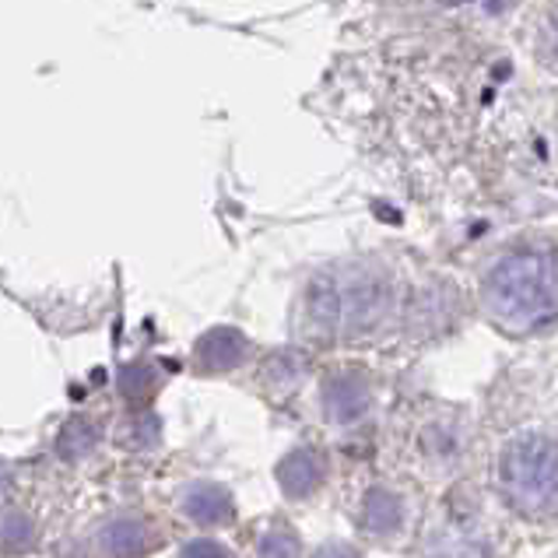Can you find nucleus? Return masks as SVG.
I'll return each mask as SVG.
<instances>
[{
  "instance_id": "1",
  "label": "nucleus",
  "mask_w": 558,
  "mask_h": 558,
  "mask_svg": "<svg viewBox=\"0 0 558 558\" xmlns=\"http://www.w3.org/2000/svg\"><path fill=\"white\" fill-rule=\"evenodd\" d=\"M485 302L496 324L527 333L558 316V264L537 250L502 257L485 281Z\"/></svg>"
},
{
  "instance_id": "2",
  "label": "nucleus",
  "mask_w": 558,
  "mask_h": 558,
  "mask_svg": "<svg viewBox=\"0 0 558 558\" xmlns=\"http://www.w3.org/2000/svg\"><path fill=\"white\" fill-rule=\"evenodd\" d=\"M499 477L506 499L523 517H558V442L545 436H520L502 450Z\"/></svg>"
},
{
  "instance_id": "3",
  "label": "nucleus",
  "mask_w": 558,
  "mask_h": 558,
  "mask_svg": "<svg viewBox=\"0 0 558 558\" xmlns=\"http://www.w3.org/2000/svg\"><path fill=\"white\" fill-rule=\"evenodd\" d=\"M376 292L379 289L365 270L344 267L338 275L316 281L310 299H313V310L320 320H327L333 327H348V324H359L369 316V310L376 306Z\"/></svg>"
},
{
  "instance_id": "4",
  "label": "nucleus",
  "mask_w": 558,
  "mask_h": 558,
  "mask_svg": "<svg viewBox=\"0 0 558 558\" xmlns=\"http://www.w3.org/2000/svg\"><path fill=\"white\" fill-rule=\"evenodd\" d=\"M324 474H327V464H324V457L316 450H299L278 468L281 488L289 492V496H295V499L310 496V492L324 482Z\"/></svg>"
},
{
  "instance_id": "5",
  "label": "nucleus",
  "mask_w": 558,
  "mask_h": 558,
  "mask_svg": "<svg viewBox=\"0 0 558 558\" xmlns=\"http://www.w3.org/2000/svg\"><path fill=\"white\" fill-rule=\"evenodd\" d=\"M186 517L197 520V523H207V527H215V523H229L232 520V499L221 492L218 485H201L186 496Z\"/></svg>"
},
{
  "instance_id": "6",
  "label": "nucleus",
  "mask_w": 558,
  "mask_h": 558,
  "mask_svg": "<svg viewBox=\"0 0 558 558\" xmlns=\"http://www.w3.org/2000/svg\"><path fill=\"white\" fill-rule=\"evenodd\" d=\"M246 341L239 338L235 330H211L197 348V359L207 365V369H232V365L243 359Z\"/></svg>"
},
{
  "instance_id": "7",
  "label": "nucleus",
  "mask_w": 558,
  "mask_h": 558,
  "mask_svg": "<svg viewBox=\"0 0 558 558\" xmlns=\"http://www.w3.org/2000/svg\"><path fill=\"white\" fill-rule=\"evenodd\" d=\"M32 545H36V527H32V520L22 513V509H4V513H0V548L11 555H22Z\"/></svg>"
},
{
  "instance_id": "8",
  "label": "nucleus",
  "mask_w": 558,
  "mask_h": 558,
  "mask_svg": "<svg viewBox=\"0 0 558 558\" xmlns=\"http://www.w3.org/2000/svg\"><path fill=\"white\" fill-rule=\"evenodd\" d=\"M397 520H401L397 499L387 496V492H369V499H365V527L376 534H387L397 527Z\"/></svg>"
},
{
  "instance_id": "9",
  "label": "nucleus",
  "mask_w": 558,
  "mask_h": 558,
  "mask_svg": "<svg viewBox=\"0 0 558 558\" xmlns=\"http://www.w3.org/2000/svg\"><path fill=\"white\" fill-rule=\"evenodd\" d=\"M145 545L148 541H145V527H141V523L120 520L106 531V551L109 555H137Z\"/></svg>"
},
{
  "instance_id": "10",
  "label": "nucleus",
  "mask_w": 558,
  "mask_h": 558,
  "mask_svg": "<svg viewBox=\"0 0 558 558\" xmlns=\"http://www.w3.org/2000/svg\"><path fill=\"white\" fill-rule=\"evenodd\" d=\"M95 446V433L88 422H71L60 436V453L63 457H85Z\"/></svg>"
},
{
  "instance_id": "11",
  "label": "nucleus",
  "mask_w": 558,
  "mask_h": 558,
  "mask_svg": "<svg viewBox=\"0 0 558 558\" xmlns=\"http://www.w3.org/2000/svg\"><path fill=\"white\" fill-rule=\"evenodd\" d=\"M260 558H299V541L289 531H275L260 541Z\"/></svg>"
},
{
  "instance_id": "12",
  "label": "nucleus",
  "mask_w": 558,
  "mask_h": 558,
  "mask_svg": "<svg viewBox=\"0 0 558 558\" xmlns=\"http://www.w3.org/2000/svg\"><path fill=\"white\" fill-rule=\"evenodd\" d=\"M183 558H232V555L221 545H215V541H194V545L183 551Z\"/></svg>"
},
{
  "instance_id": "13",
  "label": "nucleus",
  "mask_w": 558,
  "mask_h": 558,
  "mask_svg": "<svg viewBox=\"0 0 558 558\" xmlns=\"http://www.w3.org/2000/svg\"><path fill=\"white\" fill-rule=\"evenodd\" d=\"M316 558H355V551L352 548H341V545H330V548H324Z\"/></svg>"
},
{
  "instance_id": "14",
  "label": "nucleus",
  "mask_w": 558,
  "mask_h": 558,
  "mask_svg": "<svg viewBox=\"0 0 558 558\" xmlns=\"http://www.w3.org/2000/svg\"><path fill=\"white\" fill-rule=\"evenodd\" d=\"M4 482H8V471H4V468H0V488H4Z\"/></svg>"
},
{
  "instance_id": "15",
  "label": "nucleus",
  "mask_w": 558,
  "mask_h": 558,
  "mask_svg": "<svg viewBox=\"0 0 558 558\" xmlns=\"http://www.w3.org/2000/svg\"><path fill=\"white\" fill-rule=\"evenodd\" d=\"M555 36H558V11H555Z\"/></svg>"
}]
</instances>
